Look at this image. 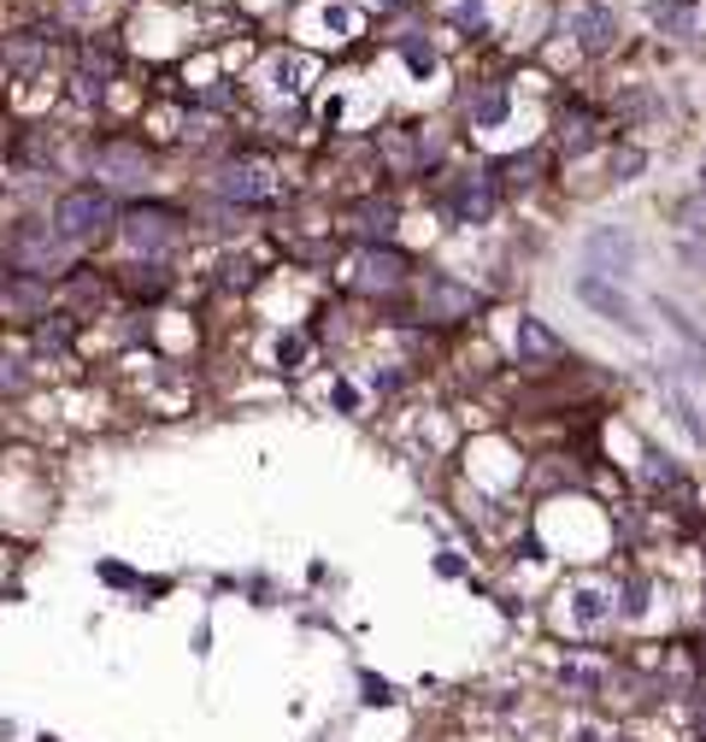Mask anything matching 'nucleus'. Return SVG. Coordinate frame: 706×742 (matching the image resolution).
Wrapping results in <instances>:
<instances>
[{
	"mask_svg": "<svg viewBox=\"0 0 706 742\" xmlns=\"http://www.w3.org/2000/svg\"><path fill=\"white\" fill-rule=\"evenodd\" d=\"M7 260L19 278H72L77 260H72V241H65L54 224H36V218H24L19 230L7 236Z\"/></svg>",
	"mask_w": 706,
	"mask_h": 742,
	"instance_id": "obj_1",
	"label": "nucleus"
},
{
	"mask_svg": "<svg viewBox=\"0 0 706 742\" xmlns=\"http://www.w3.org/2000/svg\"><path fill=\"white\" fill-rule=\"evenodd\" d=\"M112 218H118V206H112L107 189H65L59 206H54V230L65 241H89V236L107 230Z\"/></svg>",
	"mask_w": 706,
	"mask_h": 742,
	"instance_id": "obj_2",
	"label": "nucleus"
},
{
	"mask_svg": "<svg viewBox=\"0 0 706 742\" xmlns=\"http://www.w3.org/2000/svg\"><path fill=\"white\" fill-rule=\"evenodd\" d=\"M348 283L359 295H394V289L406 283V260L389 248V241H371V248H359L348 260Z\"/></svg>",
	"mask_w": 706,
	"mask_h": 742,
	"instance_id": "obj_3",
	"label": "nucleus"
},
{
	"mask_svg": "<svg viewBox=\"0 0 706 742\" xmlns=\"http://www.w3.org/2000/svg\"><path fill=\"white\" fill-rule=\"evenodd\" d=\"M118 236H124L135 254H165L171 241L183 236V213H171V206H130V213L118 218Z\"/></svg>",
	"mask_w": 706,
	"mask_h": 742,
	"instance_id": "obj_4",
	"label": "nucleus"
},
{
	"mask_svg": "<svg viewBox=\"0 0 706 742\" xmlns=\"http://www.w3.org/2000/svg\"><path fill=\"white\" fill-rule=\"evenodd\" d=\"M577 301L589 307V313H600L612 324V331H624V336H648L642 331V319H636V307H630V295L618 289L612 278H600V271H583L577 278Z\"/></svg>",
	"mask_w": 706,
	"mask_h": 742,
	"instance_id": "obj_5",
	"label": "nucleus"
},
{
	"mask_svg": "<svg viewBox=\"0 0 706 742\" xmlns=\"http://www.w3.org/2000/svg\"><path fill=\"white\" fill-rule=\"evenodd\" d=\"M477 313V295L454 278H442V271H430V278H419V319L424 324H459Z\"/></svg>",
	"mask_w": 706,
	"mask_h": 742,
	"instance_id": "obj_6",
	"label": "nucleus"
},
{
	"mask_svg": "<svg viewBox=\"0 0 706 742\" xmlns=\"http://www.w3.org/2000/svg\"><path fill=\"white\" fill-rule=\"evenodd\" d=\"M213 195H224V201H242V206H253V201H271V165H260V160H224L213 178Z\"/></svg>",
	"mask_w": 706,
	"mask_h": 742,
	"instance_id": "obj_7",
	"label": "nucleus"
},
{
	"mask_svg": "<svg viewBox=\"0 0 706 742\" xmlns=\"http://www.w3.org/2000/svg\"><path fill=\"white\" fill-rule=\"evenodd\" d=\"M583 260H589V271H600V278H630L636 266V241L618 230V224H600V230H589V241H583Z\"/></svg>",
	"mask_w": 706,
	"mask_h": 742,
	"instance_id": "obj_8",
	"label": "nucleus"
},
{
	"mask_svg": "<svg viewBox=\"0 0 706 742\" xmlns=\"http://www.w3.org/2000/svg\"><path fill=\"white\" fill-rule=\"evenodd\" d=\"M495 201H501V183H495V171H465L454 183V195H447V213L459 224H489L495 218Z\"/></svg>",
	"mask_w": 706,
	"mask_h": 742,
	"instance_id": "obj_9",
	"label": "nucleus"
},
{
	"mask_svg": "<svg viewBox=\"0 0 706 742\" xmlns=\"http://www.w3.org/2000/svg\"><path fill=\"white\" fill-rule=\"evenodd\" d=\"M565 36H572L589 60H600L618 42V19L607 7H572V12H565Z\"/></svg>",
	"mask_w": 706,
	"mask_h": 742,
	"instance_id": "obj_10",
	"label": "nucleus"
},
{
	"mask_svg": "<svg viewBox=\"0 0 706 742\" xmlns=\"http://www.w3.org/2000/svg\"><path fill=\"white\" fill-rule=\"evenodd\" d=\"M95 171L107 183H142L148 171H153V160H148V148H135L130 136H118V142H100L95 148Z\"/></svg>",
	"mask_w": 706,
	"mask_h": 742,
	"instance_id": "obj_11",
	"label": "nucleus"
},
{
	"mask_svg": "<svg viewBox=\"0 0 706 742\" xmlns=\"http://www.w3.org/2000/svg\"><path fill=\"white\" fill-rule=\"evenodd\" d=\"M47 307H54V295H47L42 278H7L0 283V313L7 319H47Z\"/></svg>",
	"mask_w": 706,
	"mask_h": 742,
	"instance_id": "obj_12",
	"label": "nucleus"
},
{
	"mask_svg": "<svg viewBox=\"0 0 706 742\" xmlns=\"http://www.w3.org/2000/svg\"><path fill=\"white\" fill-rule=\"evenodd\" d=\"M519 354H524V366L547 372V366H560V359H565V342L547 331L542 319H524V324H519Z\"/></svg>",
	"mask_w": 706,
	"mask_h": 742,
	"instance_id": "obj_13",
	"label": "nucleus"
},
{
	"mask_svg": "<svg viewBox=\"0 0 706 742\" xmlns=\"http://www.w3.org/2000/svg\"><path fill=\"white\" fill-rule=\"evenodd\" d=\"M653 313L665 319V331H671V336L683 342V348H688V359H695V366H700V377H706V331H700V324H695V319L683 313L677 301H665V295L653 301Z\"/></svg>",
	"mask_w": 706,
	"mask_h": 742,
	"instance_id": "obj_14",
	"label": "nucleus"
},
{
	"mask_svg": "<svg viewBox=\"0 0 706 742\" xmlns=\"http://www.w3.org/2000/svg\"><path fill=\"white\" fill-rule=\"evenodd\" d=\"M107 301V278H100V271H72V278H65V319H83V313H95V307Z\"/></svg>",
	"mask_w": 706,
	"mask_h": 742,
	"instance_id": "obj_15",
	"label": "nucleus"
},
{
	"mask_svg": "<svg viewBox=\"0 0 706 742\" xmlns=\"http://www.w3.org/2000/svg\"><path fill=\"white\" fill-rule=\"evenodd\" d=\"M348 218H354V230H359V236L383 241V236L394 230V224H401V206L377 195V201H354V213H348Z\"/></svg>",
	"mask_w": 706,
	"mask_h": 742,
	"instance_id": "obj_16",
	"label": "nucleus"
},
{
	"mask_svg": "<svg viewBox=\"0 0 706 742\" xmlns=\"http://www.w3.org/2000/svg\"><path fill=\"white\" fill-rule=\"evenodd\" d=\"M595 142H600L595 112H583V107L560 112V148H565V153H583V148H595Z\"/></svg>",
	"mask_w": 706,
	"mask_h": 742,
	"instance_id": "obj_17",
	"label": "nucleus"
},
{
	"mask_svg": "<svg viewBox=\"0 0 706 742\" xmlns=\"http://www.w3.org/2000/svg\"><path fill=\"white\" fill-rule=\"evenodd\" d=\"M0 60H7L19 77H30V72H42L47 47H42V36H7V42H0Z\"/></svg>",
	"mask_w": 706,
	"mask_h": 742,
	"instance_id": "obj_18",
	"label": "nucleus"
},
{
	"mask_svg": "<svg viewBox=\"0 0 706 742\" xmlns=\"http://www.w3.org/2000/svg\"><path fill=\"white\" fill-rule=\"evenodd\" d=\"M19 160H24L30 171H47V165H54V130H24V136H19Z\"/></svg>",
	"mask_w": 706,
	"mask_h": 742,
	"instance_id": "obj_19",
	"label": "nucleus"
},
{
	"mask_svg": "<svg viewBox=\"0 0 706 742\" xmlns=\"http://www.w3.org/2000/svg\"><path fill=\"white\" fill-rule=\"evenodd\" d=\"M665 407H671V419H677L688 437H695L700 448H706V424H700V412H695V401H688V395L677 389V384H665Z\"/></svg>",
	"mask_w": 706,
	"mask_h": 742,
	"instance_id": "obj_20",
	"label": "nucleus"
},
{
	"mask_svg": "<svg viewBox=\"0 0 706 742\" xmlns=\"http://www.w3.org/2000/svg\"><path fill=\"white\" fill-rule=\"evenodd\" d=\"M165 283H171V278H165L160 266H130V271H124V289H130V295H160Z\"/></svg>",
	"mask_w": 706,
	"mask_h": 742,
	"instance_id": "obj_21",
	"label": "nucleus"
},
{
	"mask_svg": "<svg viewBox=\"0 0 706 742\" xmlns=\"http://www.w3.org/2000/svg\"><path fill=\"white\" fill-rule=\"evenodd\" d=\"M642 465H648V477H653V483H660V490H671V495H683V472H677V465H671V460L660 454V448H648V460H642Z\"/></svg>",
	"mask_w": 706,
	"mask_h": 742,
	"instance_id": "obj_22",
	"label": "nucleus"
},
{
	"mask_svg": "<svg viewBox=\"0 0 706 742\" xmlns=\"http://www.w3.org/2000/svg\"><path fill=\"white\" fill-rule=\"evenodd\" d=\"M677 224H683V241H700L706 236V201H683L677 206Z\"/></svg>",
	"mask_w": 706,
	"mask_h": 742,
	"instance_id": "obj_23",
	"label": "nucleus"
},
{
	"mask_svg": "<svg viewBox=\"0 0 706 742\" xmlns=\"http://www.w3.org/2000/svg\"><path fill=\"white\" fill-rule=\"evenodd\" d=\"M512 107H507V95L501 89H489L484 100H477V130H489V125H501V118H507Z\"/></svg>",
	"mask_w": 706,
	"mask_h": 742,
	"instance_id": "obj_24",
	"label": "nucleus"
},
{
	"mask_svg": "<svg viewBox=\"0 0 706 742\" xmlns=\"http://www.w3.org/2000/svg\"><path fill=\"white\" fill-rule=\"evenodd\" d=\"M24 384H30V372L12 354H0V395H24Z\"/></svg>",
	"mask_w": 706,
	"mask_h": 742,
	"instance_id": "obj_25",
	"label": "nucleus"
},
{
	"mask_svg": "<svg viewBox=\"0 0 706 742\" xmlns=\"http://www.w3.org/2000/svg\"><path fill=\"white\" fill-rule=\"evenodd\" d=\"M512 183H536V171H542V153H519V160H507L501 165Z\"/></svg>",
	"mask_w": 706,
	"mask_h": 742,
	"instance_id": "obj_26",
	"label": "nucleus"
},
{
	"mask_svg": "<svg viewBox=\"0 0 706 742\" xmlns=\"http://www.w3.org/2000/svg\"><path fill=\"white\" fill-rule=\"evenodd\" d=\"M36 342H42V348H65V342H72V319H42Z\"/></svg>",
	"mask_w": 706,
	"mask_h": 742,
	"instance_id": "obj_27",
	"label": "nucleus"
},
{
	"mask_svg": "<svg viewBox=\"0 0 706 742\" xmlns=\"http://www.w3.org/2000/svg\"><path fill=\"white\" fill-rule=\"evenodd\" d=\"M642 165H648L642 148H618V153H612V178H636Z\"/></svg>",
	"mask_w": 706,
	"mask_h": 742,
	"instance_id": "obj_28",
	"label": "nucleus"
},
{
	"mask_svg": "<svg viewBox=\"0 0 706 742\" xmlns=\"http://www.w3.org/2000/svg\"><path fill=\"white\" fill-rule=\"evenodd\" d=\"M383 7H401V0H383Z\"/></svg>",
	"mask_w": 706,
	"mask_h": 742,
	"instance_id": "obj_29",
	"label": "nucleus"
},
{
	"mask_svg": "<svg viewBox=\"0 0 706 742\" xmlns=\"http://www.w3.org/2000/svg\"><path fill=\"white\" fill-rule=\"evenodd\" d=\"M700 178H706V165H700Z\"/></svg>",
	"mask_w": 706,
	"mask_h": 742,
	"instance_id": "obj_30",
	"label": "nucleus"
}]
</instances>
